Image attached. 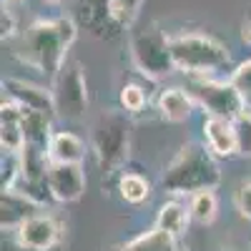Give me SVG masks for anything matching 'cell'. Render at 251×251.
<instances>
[{
	"instance_id": "6da1fadb",
	"label": "cell",
	"mask_w": 251,
	"mask_h": 251,
	"mask_svg": "<svg viewBox=\"0 0 251 251\" xmlns=\"http://www.w3.org/2000/svg\"><path fill=\"white\" fill-rule=\"evenodd\" d=\"M78 38V23L68 15L43 18L30 23L18 35L15 58L28 68L40 73L46 80H53L60 68L68 63V53Z\"/></svg>"
},
{
	"instance_id": "7a4b0ae2",
	"label": "cell",
	"mask_w": 251,
	"mask_h": 251,
	"mask_svg": "<svg viewBox=\"0 0 251 251\" xmlns=\"http://www.w3.org/2000/svg\"><path fill=\"white\" fill-rule=\"evenodd\" d=\"M221 183V169L216 156L206 143L188 141L176 151V156L163 166L158 186L171 196H191L203 188H216Z\"/></svg>"
},
{
	"instance_id": "3957f363",
	"label": "cell",
	"mask_w": 251,
	"mask_h": 251,
	"mask_svg": "<svg viewBox=\"0 0 251 251\" xmlns=\"http://www.w3.org/2000/svg\"><path fill=\"white\" fill-rule=\"evenodd\" d=\"M171 53L176 71L183 75H216L231 66V53L221 40L196 30L174 33Z\"/></svg>"
},
{
	"instance_id": "277c9868",
	"label": "cell",
	"mask_w": 251,
	"mask_h": 251,
	"mask_svg": "<svg viewBox=\"0 0 251 251\" xmlns=\"http://www.w3.org/2000/svg\"><path fill=\"white\" fill-rule=\"evenodd\" d=\"M91 153L103 174H113L131 156V121L123 108L103 111L91 126Z\"/></svg>"
},
{
	"instance_id": "5b68a950",
	"label": "cell",
	"mask_w": 251,
	"mask_h": 251,
	"mask_svg": "<svg viewBox=\"0 0 251 251\" xmlns=\"http://www.w3.org/2000/svg\"><path fill=\"white\" fill-rule=\"evenodd\" d=\"M128 53L133 68L149 80H163L176 73V63L171 53V35H166L158 25H146L131 33Z\"/></svg>"
},
{
	"instance_id": "8992f818",
	"label": "cell",
	"mask_w": 251,
	"mask_h": 251,
	"mask_svg": "<svg viewBox=\"0 0 251 251\" xmlns=\"http://www.w3.org/2000/svg\"><path fill=\"white\" fill-rule=\"evenodd\" d=\"M183 88L194 98L196 108L203 111V116L234 118L246 108L231 80H219L214 75H186Z\"/></svg>"
},
{
	"instance_id": "52a82bcc",
	"label": "cell",
	"mask_w": 251,
	"mask_h": 251,
	"mask_svg": "<svg viewBox=\"0 0 251 251\" xmlns=\"http://www.w3.org/2000/svg\"><path fill=\"white\" fill-rule=\"evenodd\" d=\"M50 91L55 98L58 118L78 121L88 111V80L86 71L78 60H68L60 68V73L50 80Z\"/></svg>"
},
{
	"instance_id": "ba28073f",
	"label": "cell",
	"mask_w": 251,
	"mask_h": 251,
	"mask_svg": "<svg viewBox=\"0 0 251 251\" xmlns=\"http://www.w3.org/2000/svg\"><path fill=\"white\" fill-rule=\"evenodd\" d=\"M48 194L55 203H73L88 188L83 163H48Z\"/></svg>"
},
{
	"instance_id": "9c48e42d",
	"label": "cell",
	"mask_w": 251,
	"mask_h": 251,
	"mask_svg": "<svg viewBox=\"0 0 251 251\" xmlns=\"http://www.w3.org/2000/svg\"><path fill=\"white\" fill-rule=\"evenodd\" d=\"M13 241H18L25 249H35V251L50 249L60 244V224L46 211L33 214L18 228H13Z\"/></svg>"
},
{
	"instance_id": "30bf717a",
	"label": "cell",
	"mask_w": 251,
	"mask_h": 251,
	"mask_svg": "<svg viewBox=\"0 0 251 251\" xmlns=\"http://www.w3.org/2000/svg\"><path fill=\"white\" fill-rule=\"evenodd\" d=\"M3 93L10 96L13 100H18L23 108L28 111H40V113H48L50 118H58L55 113V98L50 86H38V83L30 80H20V78H5L3 80Z\"/></svg>"
},
{
	"instance_id": "8fae6325",
	"label": "cell",
	"mask_w": 251,
	"mask_h": 251,
	"mask_svg": "<svg viewBox=\"0 0 251 251\" xmlns=\"http://www.w3.org/2000/svg\"><path fill=\"white\" fill-rule=\"evenodd\" d=\"M46 211V203H40L30 194L20 191V188H5L0 194V226L5 231H13L23 224L28 216Z\"/></svg>"
},
{
	"instance_id": "7c38bea8",
	"label": "cell",
	"mask_w": 251,
	"mask_h": 251,
	"mask_svg": "<svg viewBox=\"0 0 251 251\" xmlns=\"http://www.w3.org/2000/svg\"><path fill=\"white\" fill-rule=\"evenodd\" d=\"M201 138L206 149L216 158H231L236 156V136H234V121L224 116H203L201 123Z\"/></svg>"
},
{
	"instance_id": "4fadbf2b",
	"label": "cell",
	"mask_w": 251,
	"mask_h": 251,
	"mask_svg": "<svg viewBox=\"0 0 251 251\" xmlns=\"http://www.w3.org/2000/svg\"><path fill=\"white\" fill-rule=\"evenodd\" d=\"M156 111L166 123H186L188 118L194 116L196 111V103L194 98L188 96L186 88L181 86H169L163 88L156 98Z\"/></svg>"
},
{
	"instance_id": "5bb4252c",
	"label": "cell",
	"mask_w": 251,
	"mask_h": 251,
	"mask_svg": "<svg viewBox=\"0 0 251 251\" xmlns=\"http://www.w3.org/2000/svg\"><path fill=\"white\" fill-rule=\"evenodd\" d=\"M73 20L78 25L88 28L96 35H113L121 28L113 23V18L108 13L106 0H75V15Z\"/></svg>"
},
{
	"instance_id": "9a60e30c",
	"label": "cell",
	"mask_w": 251,
	"mask_h": 251,
	"mask_svg": "<svg viewBox=\"0 0 251 251\" xmlns=\"http://www.w3.org/2000/svg\"><path fill=\"white\" fill-rule=\"evenodd\" d=\"M91 146L73 131H53L48 141V161L50 163H83Z\"/></svg>"
},
{
	"instance_id": "2e32d148",
	"label": "cell",
	"mask_w": 251,
	"mask_h": 251,
	"mask_svg": "<svg viewBox=\"0 0 251 251\" xmlns=\"http://www.w3.org/2000/svg\"><path fill=\"white\" fill-rule=\"evenodd\" d=\"M103 251H178V239L153 224L149 231H141L138 236L116 246H108Z\"/></svg>"
},
{
	"instance_id": "e0dca14e",
	"label": "cell",
	"mask_w": 251,
	"mask_h": 251,
	"mask_svg": "<svg viewBox=\"0 0 251 251\" xmlns=\"http://www.w3.org/2000/svg\"><path fill=\"white\" fill-rule=\"evenodd\" d=\"M188 221H191V214H188V203H181L176 199L166 201L158 206V214H156V226L163 228V231L174 234L176 239L186 234Z\"/></svg>"
},
{
	"instance_id": "ac0fdd59",
	"label": "cell",
	"mask_w": 251,
	"mask_h": 251,
	"mask_svg": "<svg viewBox=\"0 0 251 251\" xmlns=\"http://www.w3.org/2000/svg\"><path fill=\"white\" fill-rule=\"evenodd\" d=\"M23 133H25V146L48 151V141L53 136V118L40 111H28L23 113Z\"/></svg>"
},
{
	"instance_id": "d6986e66",
	"label": "cell",
	"mask_w": 251,
	"mask_h": 251,
	"mask_svg": "<svg viewBox=\"0 0 251 251\" xmlns=\"http://www.w3.org/2000/svg\"><path fill=\"white\" fill-rule=\"evenodd\" d=\"M116 188H118V196L131 206H141L151 199V181L136 171H123L118 176Z\"/></svg>"
},
{
	"instance_id": "ffe728a7",
	"label": "cell",
	"mask_w": 251,
	"mask_h": 251,
	"mask_svg": "<svg viewBox=\"0 0 251 251\" xmlns=\"http://www.w3.org/2000/svg\"><path fill=\"white\" fill-rule=\"evenodd\" d=\"M188 214L199 226H211L219 216V196L214 194V188H203L188 196Z\"/></svg>"
},
{
	"instance_id": "44dd1931",
	"label": "cell",
	"mask_w": 251,
	"mask_h": 251,
	"mask_svg": "<svg viewBox=\"0 0 251 251\" xmlns=\"http://www.w3.org/2000/svg\"><path fill=\"white\" fill-rule=\"evenodd\" d=\"M0 149L20 153L25 149L23 118H0Z\"/></svg>"
},
{
	"instance_id": "7402d4cb",
	"label": "cell",
	"mask_w": 251,
	"mask_h": 251,
	"mask_svg": "<svg viewBox=\"0 0 251 251\" xmlns=\"http://www.w3.org/2000/svg\"><path fill=\"white\" fill-rule=\"evenodd\" d=\"M118 106L128 113V116H138L146 106H149V91L138 83H126L118 93Z\"/></svg>"
},
{
	"instance_id": "603a6c76",
	"label": "cell",
	"mask_w": 251,
	"mask_h": 251,
	"mask_svg": "<svg viewBox=\"0 0 251 251\" xmlns=\"http://www.w3.org/2000/svg\"><path fill=\"white\" fill-rule=\"evenodd\" d=\"M106 5H108V13L113 18V23L121 30H126V28H131L133 20L138 18V10L143 5V0H106Z\"/></svg>"
},
{
	"instance_id": "cb8c5ba5",
	"label": "cell",
	"mask_w": 251,
	"mask_h": 251,
	"mask_svg": "<svg viewBox=\"0 0 251 251\" xmlns=\"http://www.w3.org/2000/svg\"><path fill=\"white\" fill-rule=\"evenodd\" d=\"M20 174H23V156L15 151H3V158H0V191L15 188Z\"/></svg>"
},
{
	"instance_id": "d4e9b609",
	"label": "cell",
	"mask_w": 251,
	"mask_h": 251,
	"mask_svg": "<svg viewBox=\"0 0 251 251\" xmlns=\"http://www.w3.org/2000/svg\"><path fill=\"white\" fill-rule=\"evenodd\" d=\"M234 121V136H236V156L251 158V108H244Z\"/></svg>"
},
{
	"instance_id": "484cf974",
	"label": "cell",
	"mask_w": 251,
	"mask_h": 251,
	"mask_svg": "<svg viewBox=\"0 0 251 251\" xmlns=\"http://www.w3.org/2000/svg\"><path fill=\"white\" fill-rule=\"evenodd\" d=\"M228 80L234 83V88L239 91L241 100L246 103V108H251V58L239 63L231 71V75H228Z\"/></svg>"
},
{
	"instance_id": "4316f807",
	"label": "cell",
	"mask_w": 251,
	"mask_h": 251,
	"mask_svg": "<svg viewBox=\"0 0 251 251\" xmlns=\"http://www.w3.org/2000/svg\"><path fill=\"white\" fill-rule=\"evenodd\" d=\"M234 208L246 221H251V181H244L234 191Z\"/></svg>"
},
{
	"instance_id": "83f0119b",
	"label": "cell",
	"mask_w": 251,
	"mask_h": 251,
	"mask_svg": "<svg viewBox=\"0 0 251 251\" xmlns=\"http://www.w3.org/2000/svg\"><path fill=\"white\" fill-rule=\"evenodd\" d=\"M0 35H3V40H10L18 35V23L8 3H3V10H0Z\"/></svg>"
},
{
	"instance_id": "f1b7e54d",
	"label": "cell",
	"mask_w": 251,
	"mask_h": 251,
	"mask_svg": "<svg viewBox=\"0 0 251 251\" xmlns=\"http://www.w3.org/2000/svg\"><path fill=\"white\" fill-rule=\"evenodd\" d=\"M239 35H241V43L251 48V8L244 13L241 18V28H239Z\"/></svg>"
},
{
	"instance_id": "f546056e",
	"label": "cell",
	"mask_w": 251,
	"mask_h": 251,
	"mask_svg": "<svg viewBox=\"0 0 251 251\" xmlns=\"http://www.w3.org/2000/svg\"><path fill=\"white\" fill-rule=\"evenodd\" d=\"M5 251H35V249H25V246H20L18 241H13V244L5 246ZM43 251H66V249H63V241H60V244H55L50 249H43Z\"/></svg>"
},
{
	"instance_id": "4dcf8cb0",
	"label": "cell",
	"mask_w": 251,
	"mask_h": 251,
	"mask_svg": "<svg viewBox=\"0 0 251 251\" xmlns=\"http://www.w3.org/2000/svg\"><path fill=\"white\" fill-rule=\"evenodd\" d=\"M3 3H8V5H18V3H25V0H3Z\"/></svg>"
},
{
	"instance_id": "1f68e13d",
	"label": "cell",
	"mask_w": 251,
	"mask_h": 251,
	"mask_svg": "<svg viewBox=\"0 0 251 251\" xmlns=\"http://www.w3.org/2000/svg\"><path fill=\"white\" fill-rule=\"evenodd\" d=\"M43 3H50V5H55V3H63V0H43Z\"/></svg>"
},
{
	"instance_id": "d6a6232c",
	"label": "cell",
	"mask_w": 251,
	"mask_h": 251,
	"mask_svg": "<svg viewBox=\"0 0 251 251\" xmlns=\"http://www.w3.org/2000/svg\"><path fill=\"white\" fill-rule=\"evenodd\" d=\"M178 251H188V249H178Z\"/></svg>"
},
{
	"instance_id": "836d02e7",
	"label": "cell",
	"mask_w": 251,
	"mask_h": 251,
	"mask_svg": "<svg viewBox=\"0 0 251 251\" xmlns=\"http://www.w3.org/2000/svg\"><path fill=\"white\" fill-rule=\"evenodd\" d=\"M249 251H251V249H249Z\"/></svg>"
}]
</instances>
